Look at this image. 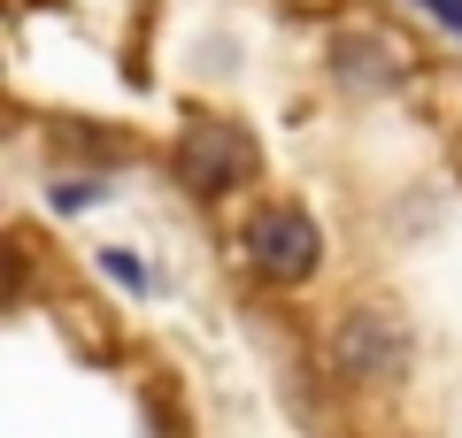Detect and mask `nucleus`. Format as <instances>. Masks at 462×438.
<instances>
[{"mask_svg": "<svg viewBox=\"0 0 462 438\" xmlns=\"http://www.w3.org/2000/svg\"><path fill=\"white\" fill-rule=\"evenodd\" d=\"M331 361H339V377H355V385H401V377H409V331L385 308H355L331 331Z\"/></svg>", "mask_w": 462, "mask_h": 438, "instance_id": "f03ea898", "label": "nucleus"}, {"mask_svg": "<svg viewBox=\"0 0 462 438\" xmlns=\"http://www.w3.org/2000/svg\"><path fill=\"white\" fill-rule=\"evenodd\" d=\"M424 8H431V16H439V23H447V32H455V39H462V0H424Z\"/></svg>", "mask_w": 462, "mask_h": 438, "instance_id": "39448f33", "label": "nucleus"}, {"mask_svg": "<svg viewBox=\"0 0 462 438\" xmlns=\"http://www.w3.org/2000/svg\"><path fill=\"white\" fill-rule=\"evenodd\" d=\"M100 269H108V277H116V285H132V292H139V285H147V269H139V261H132V254H100Z\"/></svg>", "mask_w": 462, "mask_h": 438, "instance_id": "20e7f679", "label": "nucleus"}, {"mask_svg": "<svg viewBox=\"0 0 462 438\" xmlns=\"http://www.w3.org/2000/svg\"><path fill=\"white\" fill-rule=\"evenodd\" d=\"M247 261L270 285H300V277H316V261H324V231H316V215L293 208V200L254 208L247 215Z\"/></svg>", "mask_w": 462, "mask_h": 438, "instance_id": "f257e3e1", "label": "nucleus"}, {"mask_svg": "<svg viewBox=\"0 0 462 438\" xmlns=\"http://www.w3.org/2000/svg\"><path fill=\"white\" fill-rule=\"evenodd\" d=\"M178 178L193 185V193H239V185L254 178V139L239 123H185L178 139Z\"/></svg>", "mask_w": 462, "mask_h": 438, "instance_id": "7ed1b4c3", "label": "nucleus"}]
</instances>
